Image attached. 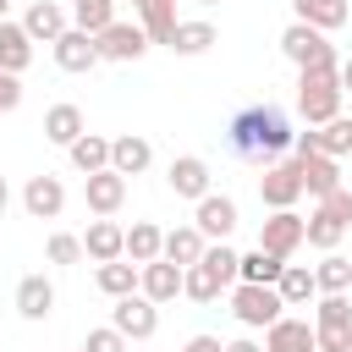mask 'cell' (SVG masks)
I'll return each mask as SVG.
<instances>
[{
    "mask_svg": "<svg viewBox=\"0 0 352 352\" xmlns=\"http://www.w3.org/2000/svg\"><path fill=\"white\" fill-rule=\"evenodd\" d=\"M226 143H231V154H242V160L275 165V160L292 148V121H286V110H275V104H248V110H236V116L226 121Z\"/></svg>",
    "mask_w": 352,
    "mask_h": 352,
    "instance_id": "1",
    "label": "cell"
},
{
    "mask_svg": "<svg viewBox=\"0 0 352 352\" xmlns=\"http://www.w3.org/2000/svg\"><path fill=\"white\" fill-rule=\"evenodd\" d=\"M297 116H302L308 126H324V121L341 116V77H336V66H308V72H297Z\"/></svg>",
    "mask_w": 352,
    "mask_h": 352,
    "instance_id": "2",
    "label": "cell"
},
{
    "mask_svg": "<svg viewBox=\"0 0 352 352\" xmlns=\"http://www.w3.org/2000/svg\"><path fill=\"white\" fill-rule=\"evenodd\" d=\"M280 55H286L297 72H308V66H341V60H336V44H330L319 28H308V22H292V28L280 33Z\"/></svg>",
    "mask_w": 352,
    "mask_h": 352,
    "instance_id": "3",
    "label": "cell"
},
{
    "mask_svg": "<svg viewBox=\"0 0 352 352\" xmlns=\"http://www.w3.org/2000/svg\"><path fill=\"white\" fill-rule=\"evenodd\" d=\"M231 314L248 324V330H270L280 314H286V302H280V292L275 286H231Z\"/></svg>",
    "mask_w": 352,
    "mask_h": 352,
    "instance_id": "4",
    "label": "cell"
},
{
    "mask_svg": "<svg viewBox=\"0 0 352 352\" xmlns=\"http://www.w3.org/2000/svg\"><path fill=\"white\" fill-rule=\"evenodd\" d=\"M258 198H264V209H297V198H302L297 160H275V165H264V176H258Z\"/></svg>",
    "mask_w": 352,
    "mask_h": 352,
    "instance_id": "5",
    "label": "cell"
},
{
    "mask_svg": "<svg viewBox=\"0 0 352 352\" xmlns=\"http://www.w3.org/2000/svg\"><path fill=\"white\" fill-rule=\"evenodd\" d=\"M192 226L204 231V242H226L236 231V198L231 192H204L192 204Z\"/></svg>",
    "mask_w": 352,
    "mask_h": 352,
    "instance_id": "6",
    "label": "cell"
},
{
    "mask_svg": "<svg viewBox=\"0 0 352 352\" xmlns=\"http://www.w3.org/2000/svg\"><path fill=\"white\" fill-rule=\"evenodd\" d=\"M258 248L292 264V253L302 248V214L297 209H270V220L258 226Z\"/></svg>",
    "mask_w": 352,
    "mask_h": 352,
    "instance_id": "7",
    "label": "cell"
},
{
    "mask_svg": "<svg viewBox=\"0 0 352 352\" xmlns=\"http://www.w3.org/2000/svg\"><path fill=\"white\" fill-rule=\"evenodd\" d=\"M110 324H116L126 341H148V336L160 330V308H154L143 292H132V297H116V308H110Z\"/></svg>",
    "mask_w": 352,
    "mask_h": 352,
    "instance_id": "8",
    "label": "cell"
},
{
    "mask_svg": "<svg viewBox=\"0 0 352 352\" xmlns=\"http://www.w3.org/2000/svg\"><path fill=\"white\" fill-rule=\"evenodd\" d=\"M94 44H99V60H143V50H148V33H143V22H110L104 33H94Z\"/></svg>",
    "mask_w": 352,
    "mask_h": 352,
    "instance_id": "9",
    "label": "cell"
},
{
    "mask_svg": "<svg viewBox=\"0 0 352 352\" xmlns=\"http://www.w3.org/2000/svg\"><path fill=\"white\" fill-rule=\"evenodd\" d=\"M209 182H214V176H209V160H204V154H176L170 170H165V187H170L176 198H192V204H198L204 192H214Z\"/></svg>",
    "mask_w": 352,
    "mask_h": 352,
    "instance_id": "10",
    "label": "cell"
},
{
    "mask_svg": "<svg viewBox=\"0 0 352 352\" xmlns=\"http://www.w3.org/2000/svg\"><path fill=\"white\" fill-rule=\"evenodd\" d=\"M82 204H88L99 220H110V214L126 204V176H116V170H94V176H82Z\"/></svg>",
    "mask_w": 352,
    "mask_h": 352,
    "instance_id": "11",
    "label": "cell"
},
{
    "mask_svg": "<svg viewBox=\"0 0 352 352\" xmlns=\"http://www.w3.org/2000/svg\"><path fill=\"white\" fill-rule=\"evenodd\" d=\"M22 209H28L33 220H55V214L66 209V187H60V176H50V170L28 176V187H22Z\"/></svg>",
    "mask_w": 352,
    "mask_h": 352,
    "instance_id": "12",
    "label": "cell"
},
{
    "mask_svg": "<svg viewBox=\"0 0 352 352\" xmlns=\"http://www.w3.org/2000/svg\"><path fill=\"white\" fill-rule=\"evenodd\" d=\"M82 258H94V264L126 258V226H116V220H88V231H82Z\"/></svg>",
    "mask_w": 352,
    "mask_h": 352,
    "instance_id": "13",
    "label": "cell"
},
{
    "mask_svg": "<svg viewBox=\"0 0 352 352\" xmlns=\"http://www.w3.org/2000/svg\"><path fill=\"white\" fill-rule=\"evenodd\" d=\"M66 28H72V16H66V6H55V0H33V6L22 11V33H28L33 44H55Z\"/></svg>",
    "mask_w": 352,
    "mask_h": 352,
    "instance_id": "14",
    "label": "cell"
},
{
    "mask_svg": "<svg viewBox=\"0 0 352 352\" xmlns=\"http://www.w3.org/2000/svg\"><path fill=\"white\" fill-rule=\"evenodd\" d=\"M50 50H55V66H60V72H94V66H99V44H94V33H82V28H66Z\"/></svg>",
    "mask_w": 352,
    "mask_h": 352,
    "instance_id": "15",
    "label": "cell"
},
{
    "mask_svg": "<svg viewBox=\"0 0 352 352\" xmlns=\"http://www.w3.org/2000/svg\"><path fill=\"white\" fill-rule=\"evenodd\" d=\"M138 292L160 308V302H170V297H182V264H170V258H154V264H138Z\"/></svg>",
    "mask_w": 352,
    "mask_h": 352,
    "instance_id": "16",
    "label": "cell"
},
{
    "mask_svg": "<svg viewBox=\"0 0 352 352\" xmlns=\"http://www.w3.org/2000/svg\"><path fill=\"white\" fill-rule=\"evenodd\" d=\"M264 352H319V346H314V319L280 314V319L264 330Z\"/></svg>",
    "mask_w": 352,
    "mask_h": 352,
    "instance_id": "17",
    "label": "cell"
},
{
    "mask_svg": "<svg viewBox=\"0 0 352 352\" xmlns=\"http://www.w3.org/2000/svg\"><path fill=\"white\" fill-rule=\"evenodd\" d=\"M148 165H154V143L148 138H138V132L110 138V170L116 176H143Z\"/></svg>",
    "mask_w": 352,
    "mask_h": 352,
    "instance_id": "18",
    "label": "cell"
},
{
    "mask_svg": "<svg viewBox=\"0 0 352 352\" xmlns=\"http://www.w3.org/2000/svg\"><path fill=\"white\" fill-rule=\"evenodd\" d=\"M297 176H302V192H308V198H330V192L341 187V160L308 154V160H297Z\"/></svg>",
    "mask_w": 352,
    "mask_h": 352,
    "instance_id": "19",
    "label": "cell"
},
{
    "mask_svg": "<svg viewBox=\"0 0 352 352\" xmlns=\"http://www.w3.org/2000/svg\"><path fill=\"white\" fill-rule=\"evenodd\" d=\"M16 314L22 319H50L55 314V280L50 275H22L16 280Z\"/></svg>",
    "mask_w": 352,
    "mask_h": 352,
    "instance_id": "20",
    "label": "cell"
},
{
    "mask_svg": "<svg viewBox=\"0 0 352 352\" xmlns=\"http://www.w3.org/2000/svg\"><path fill=\"white\" fill-rule=\"evenodd\" d=\"M33 66V38L22 33V22H0V72H11V77H22Z\"/></svg>",
    "mask_w": 352,
    "mask_h": 352,
    "instance_id": "21",
    "label": "cell"
},
{
    "mask_svg": "<svg viewBox=\"0 0 352 352\" xmlns=\"http://www.w3.org/2000/svg\"><path fill=\"white\" fill-rule=\"evenodd\" d=\"M82 132H88V121H82L77 104H50V110H44V138H50L55 148H72Z\"/></svg>",
    "mask_w": 352,
    "mask_h": 352,
    "instance_id": "22",
    "label": "cell"
},
{
    "mask_svg": "<svg viewBox=\"0 0 352 352\" xmlns=\"http://www.w3.org/2000/svg\"><path fill=\"white\" fill-rule=\"evenodd\" d=\"M204 231L187 220V226H176V231H165V248H160V258H170V264H182V270H192L198 258H204Z\"/></svg>",
    "mask_w": 352,
    "mask_h": 352,
    "instance_id": "23",
    "label": "cell"
},
{
    "mask_svg": "<svg viewBox=\"0 0 352 352\" xmlns=\"http://www.w3.org/2000/svg\"><path fill=\"white\" fill-rule=\"evenodd\" d=\"M280 270H286V258H275V253H264V248L236 253V280H242V286H275Z\"/></svg>",
    "mask_w": 352,
    "mask_h": 352,
    "instance_id": "24",
    "label": "cell"
},
{
    "mask_svg": "<svg viewBox=\"0 0 352 352\" xmlns=\"http://www.w3.org/2000/svg\"><path fill=\"white\" fill-rule=\"evenodd\" d=\"M341 236H346V220H336L324 204L302 220V242H308V248H319V253H336V248H341Z\"/></svg>",
    "mask_w": 352,
    "mask_h": 352,
    "instance_id": "25",
    "label": "cell"
},
{
    "mask_svg": "<svg viewBox=\"0 0 352 352\" xmlns=\"http://www.w3.org/2000/svg\"><path fill=\"white\" fill-rule=\"evenodd\" d=\"M292 11H297V22H308V28H319V33H336V28L352 16L346 0H292Z\"/></svg>",
    "mask_w": 352,
    "mask_h": 352,
    "instance_id": "26",
    "label": "cell"
},
{
    "mask_svg": "<svg viewBox=\"0 0 352 352\" xmlns=\"http://www.w3.org/2000/svg\"><path fill=\"white\" fill-rule=\"evenodd\" d=\"M214 22H204V16H192V22H176V33H170V44L165 50H176V55H204V50H214Z\"/></svg>",
    "mask_w": 352,
    "mask_h": 352,
    "instance_id": "27",
    "label": "cell"
},
{
    "mask_svg": "<svg viewBox=\"0 0 352 352\" xmlns=\"http://www.w3.org/2000/svg\"><path fill=\"white\" fill-rule=\"evenodd\" d=\"M160 248H165V231H160L154 220H132V226H126V258H132V264H154Z\"/></svg>",
    "mask_w": 352,
    "mask_h": 352,
    "instance_id": "28",
    "label": "cell"
},
{
    "mask_svg": "<svg viewBox=\"0 0 352 352\" xmlns=\"http://www.w3.org/2000/svg\"><path fill=\"white\" fill-rule=\"evenodd\" d=\"M275 292H280V302H286V308H302V302H314V297H319V286H314V270H308V264H286V270H280V280H275Z\"/></svg>",
    "mask_w": 352,
    "mask_h": 352,
    "instance_id": "29",
    "label": "cell"
},
{
    "mask_svg": "<svg viewBox=\"0 0 352 352\" xmlns=\"http://www.w3.org/2000/svg\"><path fill=\"white\" fill-rule=\"evenodd\" d=\"M72 165L82 170V176H94V170H110V138H99V132H82L72 148Z\"/></svg>",
    "mask_w": 352,
    "mask_h": 352,
    "instance_id": "30",
    "label": "cell"
},
{
    "mask_svg": "<svg viewBox=\"0 0 352 352\" xmlns=\"http://www.w3.org/2000/svg\"><path fill=\"white\" fill-rule=\"evenodd\" d=\"M94 286H99L104 297H132V292H138V264H132V258L99 264V270H94Z\"/></svg>",
    "mask_w": 352,
    "mask_h": 352,
    "instance_id": "31",
    "label": "cell"
},
{
    "mask_svg": "<svg viewBox=\"0 0 352 352\" xmlns=\"http://www.w3.org/2000/svg\"><path fill=\"white\" fill-rule=\"evenodd\" d=\"M314 330H352V297L346 292L314 297Z\"/></svg>",
    "mask_w": 352,
    "mask_h": 352,
    "instance_id": "32",
    "label": "cell"
},
{
    "mask_svg": "<svg viewBox=\"0 0 352 352\" xmlns=\"http://www.w3.org/2000/svg\"><path fill=\"white\" fill-rule=\"evenodd\" d=\"M314 286H319V297L324 292H352V258L346 253H324L314 264Z\"/></svg>",
    "mask_w": 352,
    "mask_h": 352,
    "instance_id": "33",
    "label": "cell"
},
{
    "mask_svg": "<svg viewBox=\"0 0 352 352\" xmlns=\"http://www.w3.org/2000/svg\"><path fill=\"white\" fill-rule=\"evenodd\" d=\"M138 22H143V33H148V44H170V33H176V6H165V0H148L143 11H138Z\"/></svg>",
    "mask_w": 352,
    "mask_h": 352,
    "instance_id": "34",
    "label": "cell"
},
{
    "mask_svg": "<svg viewBox=\"0 0 352 352\" xmlns=\"http://www.w3.org/2000/svg\"><path fill=\"white\" fill-rule=\"evenodd\" d=\"M110 22H116V0H72V28L104 33Z\"/></svg>",
    "mask_w": 352,
    "mask_h": 352,
    "instance_id": "35",
    "label": "cell"
},
{
    "mask_svg": "<svg viewBox=\"0 0 352 352\" xmlns=\"http://www.w3.org/2000/svg\"><path fill=\"white\" fill-rule=\"evenodd\" d=\"M319 154H330V160H346V154H352V116H346V110L319 126Z\"/></svg>",
    "mask_w": 352,
    "mask_h": 352,
    "instance_id": "36",
    "label": "cell"
},
{
    "mask_svg": "<svg viewBox=\"0 0 352 352\" xmlns=\"http://www.w3.org/2000/svg\"><path fill=\"white\" fill-rule=\"evenodd\" d=\"M198 264H204V270H209V275H214V280H220L226 292L236 286V248H226V242H209Z\"/></svg>",
    "mask_w": 352,
    "mask_h": 352,
    "instance_id": "37",
    "label": "cell"
},
{
    "mask_svg": "<svg viewBox=\"0 0 352 352\" xmlns=\"http://www.w3.org/2000/svg\"><path fill=\"white\" fill-rule=\"evenodd\" d=\"M226 286L204 270V264H192V270H182V297H192V302H214Z\"/></svg>",
    "mask_w": 352,
    "mask_h": 352,
    "instance_id": "38",
    "label": "cell"
},
{
    "mask_svg": "<svg viewBox=\"0 0 352 352\" xmlns=\"http://www.w3.org/2000/svg\"><path fill=\"white\" fill-rule=\"evenodd\" d=\"M44 258H50V264H60V270L82 264V236H72V231H55V236L44 242Z\"/></svg>",
    "mask_w": 352,
    "mask_h": 352,
    "instance_id": "39",
    "label": "cell"
},
{
    "mask_svg": "<svg viewBox=\"0 0 352 352\" xmlns=\"http://www.w3.org/2000/svg\"><path fill=\"white\" fill-rule=\"evenodd\" d=\"M82 352H126V336H121L116 324H99V330H88Z\"/></svg>",
    "mask_w": 352,
    "mask_h": 352,
    "instance_id": "40",
    "label": "cell"
},
{
    "mask_svg": "<svg viewBox=\"0 0 352 352\" xmlns=\"http://www.w3.org/2000/svg\"><path fill=\"white\" fill-rule=\"evenodd\" d=\"M319 352H352V330H314Z\"/></svg>",
    "mask_w": 352,
    "mask_h": 352,
    "instance_id": "41",
    "label": "cell"
},
{
    "mask_svg": "<svg viewBox=\"0 0 352 352\" xmlns=\"http://www.w3.org/2000/svg\"><path fill=\"white\" fill-rule=\"evenodd\" d=\"M22 104V77H11V72H0V116H11Z\"/></svg>",
    "mask_w": 352,
    "mask_h": 352,
    "instance_id": "42",
    "label": "cell"
},
{
    "mask_svg": "<svg viewBox=\"0 0 352 352\" xmlns=\"http://www.w3.org/2000/svg\"><path fill=\"white\" fill-rule=\"evenodd\" d=\"M308 154H319V126H308V132H292V160H308Z\"/></svg>",
    "mask_w": 352,
    "mask_h": 352,
    "instance_id": "43",
    "label": "cell"
},
{
    "mask_svg": "<svg viewBox=\"0 0 352 352\" xmlns=\"http://www.w3.org/2000/svg\"><path fill=\"white\" fill-rule=\"evenodd\" d=\"M319 204H324L336 220H346V226H352V192H346V187H336V192H330V198H319Z\"/></svg>",
    "mask_w": 352,
    "mask_h": 352,
    "instance_id": "44",
    "label": "cell"
},
{
    "mask_svg": "<svg viewBox=\"0 0 352 352\" xmlns=\"http://www.w3.org/2000/svg\"><path fill=\"white\" fill-rule=\"evenodd\" d=\"M182 352H226V341H220V336H192Z\"/></svg>",
    "mask_w": 352,
    "mask_h": 352,
    "instance_id": "45",
    "label": "cell"
},
{
    "mask_svg": "<svg viewBox=\"0 0 352 352\" xmlns=\"http://www.w3.org/2000/svg\"><path fill=\"white\" fill-rule=\"evenodd\" d=\"M226 352H264L258 341H248V336H236V341H226Z\"/></svg>",
    "mask_w": 352,
    "mask_h": 352,
    "instance_id": "46",
    "label": "cell"
},
{
    "mask_svg": "<svg viewBox=\"0 0 352 352\" xmlns=\"http://www.w3.org/2000/svg\"><path fill=\"white\" fill-rule=\"evenodd\" d=\"M336 77H341V94H346V88H352V60H341V66H336Z\"/></svg>",
    "mask_w": 352,
    "mask_h": 352,
    "instance_id": "47",
    "label": "cell"
},
{
    "mask_svg": "<svg viewBox=\"0 0 352 352\" xmlns=\"http://www.w3.org/2000/svg\"><path fill=\"white\" fill-rule=\"evenodd\" d=\"M6 204H11V182L0 176V214H6Z\"/></svg>",
    "mask_w": 352,
    "mask_h": 352,
    "instance_id": "48",
    "label": "cell"
},
{
    "mask_svg": "<svg viewBox=\"0 0 352 352\" xmlns=\"http://www.w3.org/2000/svg\"><path fill=\"white\" fill-rule=\"evenodd\" d=\"M126 6H132V11H143V6H148V0H126Z\"/></svg>",
    "mask_w": 352,
    "mask_h": 352,
    "instance_id": "49",
    "label": "cell"
},
{
    "mask_svg": "<svg viewBox=\"0 0 352 352\" xmlns=\"http://www.w3.org/2000/svg\"><path fill=\"white\" fill-rule=\"evenodd\" d=\"M6 11H11V0H0V22H6Z\"/></svg>",
    "mask_w": 352,
    "mask_h": 352,
    "instance_id": "50",
    "label": "cell"
},
{
    "mask_svg": "<svg viewBox=\"0 0 352 352\" xmlns=\"http://www.w3.org/2000/svg\"><path fill=\"white\" fill-rule=\"evenodd\" d=\"M198 6H214V0H198Z\"/></svg>",
    "mask_w": 352,
    "mask_h": 352,
    "instance_id": "51",
    "label": "cell"
},
{
    "mask_svg": "<svg viewBox=\"0 0 352 352\" xmlns=\"http://www.w3.org/2000/svg\"><path fill=\"white\" fill-rule=\"evenodd\" d=\"M165 6H176V0H165Z\"/></svg>",
    "mask_w": 352,
    "mask_h": 352,
    "instance_id": "52",
    "label": "cell"
},
{
    "mask_svg": "<svg viewBox=\"0 0 352 352\" xmlns=\"http://www.w3.org/2000/svg\"><path fill=\"white\" fill-rule=\"evenodd\" d=\"M346 160H352V154H346Z\"/></svg>",
    "mask_w": 352,
    "mask_h": 352,
    "instance_id": "53",
    "label": "cell"
}]
</instances>
